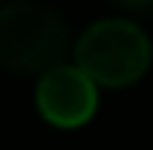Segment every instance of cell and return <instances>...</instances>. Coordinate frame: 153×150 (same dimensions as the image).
<instances>
[{"instance_id": "6da1fadb", "label": "cell", "mask_w": 153, "mask_h": 150, "mask_svg": "<svg viewBox=\"0 0 153 150\" xmlns=\"http://www.w3.org/2000/svg\"><path fill=\"white\" fill-rule=\"evenodd\" d=\"M68 48V24L55 7L38 0H14L0 7V65L4 68L21 75H44L65 65Z\"/></svg>"}, {"instance_id": "7a4b0ae2", "label": "cell", "mask_w": 153, "mask_h": 150, "mask_svg": "<svg viewBox=\"0 0 153 150\" xmlns=\"http://www.w3.org/2000/svg\"><path fill=\"white\" fill-rule=\"evenodd\" d=\"M153 48L146 31L126 17H105L75 41V65L95 85H129L150 68Z\"/></svg>"}, {"instance_id": "3957f363", "label": "cell", "mask_w": 153, "mask_h": 150, "mask_svg": "<svg viewBox=\"0 0 153 150\" xmlns=\"http://www.w3.org/2000/svg\"><path fill=\"white\" fill-rule=\"evenodd\" d=\"M99 106L95 82L78 65H58L41 75L38 82V109L51 126L71 130L92 119Z\"/></svg>"}, {"instance_id": "277c9868", "label": "cell", "mask_w": 153, "mask_h": 150, "mask_svg": "<svg viewBox=\"0 0 153 150\" xmlns=\"http://www.w3.org/2000/svg\"><path fill=\"white\" fill-rule=\"evenodd\" d=\"M112 4L126 7V10H140V14H150L153 10V0H112Z\"/></svg>"}]
</instances>
